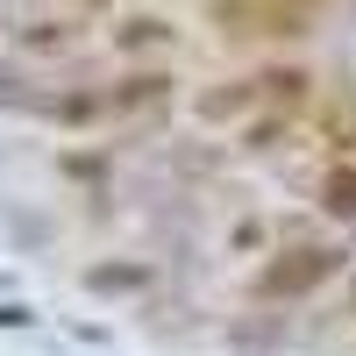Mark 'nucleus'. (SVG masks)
I'll return each mask as SVG.
<instances>
[{
	"mask_svg": "<svg viewBox=\"0 0 356 356\" xmlns=\"http://www.w3.org/2000/svg\"><path fill=\"white\" fill-rule=\"evenodd\" d=\"M328 271H335V250H292L285 264L264 271V292H314Z\"/></svg>",
	"mask_w": 356,
	"mask_h": 356,
	"instance_id": "f257e3e1",
	"label": "nucleus"
},
{
	"mask_svg": "<svg viewBox=\"0 0 356 356\" xmlns=\"http://www.w3.org/2000/svg\"><path fill=\"white\" fill-rule=\"evenodd\" d=\"M321 207H328V214H342V221H356V171H335L328 193H321Z\"/></svg>",
	"mask_w": 356,
	"mask_h": 356,
	"instance_id": "f03ea898",
	"label": "nucleus"
},
{
	"mask_svg": "<svg viewBox=\"0 0 356 356\" xmlns=\"http://www.w3.org/2000/svg\"><path fill=\"white\" fill-rule=\"evenodd\" d=\"M22 43H29V50H65V43H72V29H65V22H29V29H22Z\"/></svg>",
	"mask_w": 356,
	"mask_h": 356,
	"instance_id": "7ed1b4c3",
	"label": "nucleus"
},
{
	"mask_svg": "<svg viewBox=\"0 0 356 356\" xmlns=\"http://www.w3.org/2000/svg\"><path fill=\"white\" fill-rule=\"evenodd\" d=\"M93 285L107 292V285H143V271H93Z\"/></svg>",
	"mask_w": 356,
	"mask_h": 356,
	"instance_id": "20e7f679",
	"label": "nucleus"
},
{
	"mask_svg": "<svg viewBox=\"0 0 356 356\" xmlns=\"http://www.w3.org/2000/svg\"><path fill=\"white\" fill-rule=\"evenodd\" d=\"M349 307H356V278H349Z\"/></svg>",
	"mask_w": 356,
	"mask_h": 356,
	"instance_id": "39448f33",
	"label": "nucleus"
},
{
	"mask_svg": "<svg viewBox=\"0 0 356 356\" xmlns=\"http://www.w3.org/2000/svg\"><path fill=\"white\" fill-rule=\"evenodd\" d=\"M86 8H100V0H86Z\"/></svg>",
	"mask_w": 356,
	"mask_h": 356,
	"instance_id": "423d86ee",
	"label": "nucleus"
}]
</instances>
